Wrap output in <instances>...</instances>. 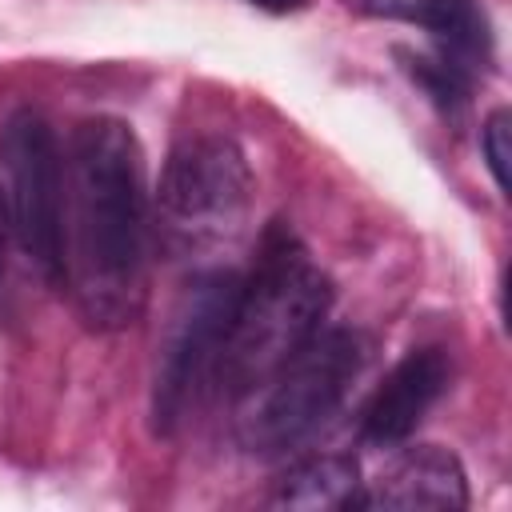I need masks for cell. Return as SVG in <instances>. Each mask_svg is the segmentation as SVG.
<instances>
[{
    "instance_id": "5b68a950",
    "label": "cell",
    "mask_w": 512,
    "mask_h": 512,
    "mask_svg": "<svg viewBox=\"0 0 512 512\" xmlns=\"http://www.w3.org/2000/svg\"><path fill=\"white\" fill-rule=\"evenodd\" d=\"M236 296H240V276L216 268L196 276L184 288L180 304L172 308L152 376V428L160 436H172L200 404V396L216 388Z\"/></svg>"
},
{
    "instance_id": "8fae6325",
    "label": "cell",
    "mask_w": 512,
    "mask_h": 512,
    "mask_svg": "<svg viewBox=\"0 0 512 512\" xmlns=\"http://www.w3.org/2000/svg\"><path fill=\"white\" fill-rule=\"evenodd\" d=\"M404 60V72L428 92V100L440 108V112H456L468 104V92H472V72L448 56H424V52H400Z\"/></svg>"
},
{
    "instance_id": "6da1fadb",
    "label": "cell",
    "mask_w": 512,
    "mask_h": 512,
    "mask_svg": "<svg viewBox=\"0 0 512 512\" xmlns=\"http://www.w3.org/2000/svg\"><path fill=\"white\" fill-rule=\"evenodd\" d=\"M144 256V148L128 120L88 116L72 128L64 160V288L92 328L112 332L140 316Z\"/></svg>"
},
{
    "instance_id": "3957f363",
    "label": "cell",
    "mask_w": 512,
    "mask_h": 512,
    "mask_svg": "<svg viewBox=\"0 0 512 512\" xmlns=\"http://www.w3.org/2000/svg\"><path fill=\"white\" fill-rule=\"evenodd\" d=\"M364 360L360 336L352 328H320L292 360H284L260 388L240 404V444L252 456H288L304 444L344 400Z\"/></svg>"
},
{
    "instance_id": "5bb4252c",
    "label": "cell",
    "mask_w": 512,
    "mask_h": 512,
    "mask_svg": "<svg viewBox=\"0 0 512 512\" xmlns=\"http://www.w3.org/2000/svg\"><path fill=\"white\" fill-rule=\"evenodd\" d=\"M8 236H12V228H8V208H4V188H0V280H4V260H8Z\"/></svg>"
},
{
    "instance_id": "7c38bea8",
    "label": "cell",
    "mask_w": 512,
    "mask_h": 512,
    "mask_svg": "<svg viewBox=\"0 0 512 512\" xmlns=\"http://www.w3.org/2000/svg\"><path fill=\"white\" fill-rule=\"evenodd\" d=\"M480 152H484V168L492 172L496 188L508 192V160H512V112L508 108L488 112L480 128Z\"/></svg>"
},
{
    "instance_id": "8992f818",
    "label": "cell",
    "mask_w": 512,
    "mask_h": 512,
    "mask_svg": "<svg viewBox=\"0 0 512 512\" xmlns=\"http://www.w3.org/2000/svg\"><path fill=\"white\" fill-rule=\"evenodd\" d=\"M252 196V168L244 148L224 132L184 136L160 172V216L188 240H212L240 224Z\"/></svg>"
},
{
    "instance_id": "9c48e42d",
    "label": "cell",
    "mask_w": 512,
    "mask_h": 512,
    "mask_svg": "<svg viewBox=\"0 0 512 512\" xmlns=\"http://www.w3.org/2000/svg\"><path fill=\"white\" fill-rule=\"evenodd\" d=\"M364 16L404 20L436 40V52L476 72L492 60V28L476 0H356Z\"/></svg>"
},
{
    "instance_id": "7a4b0ae2",
    "label": "cell",
    "mask_w": 512,
    "mask_h": 512,
    "mask_svg": "<svg viewBox=\"0 0 512 512\" xmlns=\"http://www.w3.org/2000/svg\"><path fill=\"white\" fill-rule=\"evenodd\" d=\"M328 308L332 280L284 224H272L260 240L252 272L240 276L216 388L232 400H244L324 328Z\"/></svg>"
},
{
    "instance_id": "4fadbf2b",
    "label": "cell",
    "mask_w": 512,
    "mask_h": 512,
    "mask_svg": "<svg viewBox=\"0 0 512 512\" xmlns=\"http://www.w3.org/2000/svg\"><path fill=\"white\" fill-rule=\"evenodd\" d=\"M248 4H256L260 12H272V16H288V12L308 8V0H248Z\"/></svg>"
},
{
    "instance_id": "ba28073f",
    "label": "cell",
    "mask_w": 512,
    "mask_h": 512,
    "mask_svg": "<svg viewBox=\"0 0 512 512\" xmlns=\"http://www.w3.org/2000/svg\"><path fill=\"white\" fill-rule=\"evenodd\" d=\"M360 508L388 512H460L468 508V472L444 444H412L360 492Z\"/></svg>"
},
{
    "instance_id": "30bf717a",
    "label": "cell",
    "mask_w": 512,
    "mask_h": 512,
    "mask_svg": "<svg viewBox=\"0 0 512 512\" xmlns=\"http://www.w3.org/2000/svg\"><path fill=\"white\" fill-rule=\"evenodd\" d=\"M360 464L344 452H320L296 460L272 488V508H360Z\"/></svg>"
},
{
    "instance_id": "52a82bcc",
    "label": "cell",
    "mask_w": 512,
    "mask_h": 512,
    "mask_svg": "<svg viewBox=\"0 0 512 512\" xmlns=\"http://www.w3.org/2000/svg\"><path fill=\"white\" fill-rule=\"evenodd\" d=\"M448 380H452V360H448L444 348L428 344V348L404 352L396 360V368L380 380L372 400L364 404L360 440L368 448H396V444H404L424 424L432 404L444 396Z\"/></svg>"
},
{
    "instance_id": "277c9868",
    "label": "cell",
    "mask_w": 512,
    "mask_h": 512,
    "mask_svg": "<svg viewBox=\"0 0 512 512\" xmlns=\"http://www.w3.org/2000/svg\"><path fill=\"white\" fill-rule=\"evenodd\" d=\"M0 168L12 240L48 284L64 288V160L36 108H16L0 124Z\"/></svg>"
}]
</instances>
